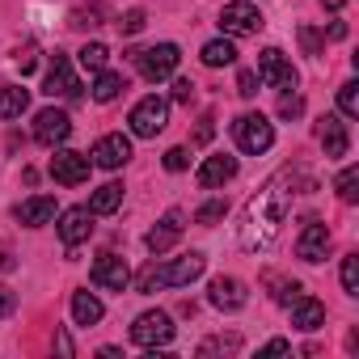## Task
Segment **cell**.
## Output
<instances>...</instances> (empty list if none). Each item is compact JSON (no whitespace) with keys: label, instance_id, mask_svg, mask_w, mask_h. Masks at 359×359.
I'll list each match as a JSON object with an SVG mask.
<instances>
[{"label":"cell","instance_id":"obj_15","mask_svg":"<svg viewBox=\"0 0 359 359\" xmlns=\"http://www.w3.org/2000/svg\"><path fill=\"white\" fill-rule=\"evenodd\" d=\"M89 233H93V212H89V208H68V212H60V241H64L68 250H76L81 241H89Z\"/></svg>","mask_w":359,"mask_h":359},{"label":"cell","instance_id":"obj_21","mask_svg":"<svg viewBox=\"0 0 359 359\" xmlns=\"http://www.w3.org/2000/svg\"><path fill=\"white\" fill-rule=\"evenodd\" d=\"M18 220H22L26 229H39V224H47V220H55V199H51V195L26 199V203L18 208Z\"/></svg>","mask_w":359,"mask_h":359},{"label":"cell","instance_id":"obj_19","mask_svg":"<svg viewBox=\"0 0 359 359\" xmlns=\"http://www.w3.org/2000/svg\"><path fill=\"white\" fill-rule=\"evenodd\" d=\"M317 140H321V148H325V156H346V148H351V135H346V123H342L338 114H325V118L317 123Z\"/></svg>","mask_w":359,"mask_h":359},{"label":"cell","instance_id":"obj_6","mask_svg":"<svg viewBox=\"0 0 359 359\" xmlns=\"http://www.w3.org/2000/svg\"><path fill=\"white\" fill-rule=\"evenodd\" d=\"M131 60H135V68H140L144 81H165V76H173L182 51H177L173 43H156V47H148V51H131Z\"/></svg>","mask_w":359,"mask_h":359},{"label":"cell","instance_id":"obj_27","mask_svg":"<svg viewBox=\"0 0 359 359\" xmlns=\"http://www.w3.org/2000/svg\"><path fill=\"white\" fill-rule=\"evenodd\" d=\"M110 64V51L102 47V43H85L81 47V68H89V72H102Z\"/></svg>","mask_w":359,"mask_h":359},{"label":"cell","instance_id":"obj_12","mask_svg":"<svg viewBox=\"0 0 359 359\" xmlns=\"http://www.w3.org/2000/svg\"><path fill=\"white\" fill-rule=\"evenodd\" d=\"M182 229H187V216L177 212V208H169L161 220H156V229L144 237V245L152 250V254H165V250H173L177 245V237H182Z\"/></svg>","mask_w":359,"mask_h":359},{"label":"cell","instance_id":"obj_28","mask_svg":"<svg viewBox=\"0 0 359 359\" xmlns=\"http://www.w3.org/2000/svg\"><path fill=\"white\" fill-rule=\"evenodd\" d=\"M334 187H338V199H342V203H355V199H359V191H355V187H359V169L346 165V169L338 173V182H334Z\"/></svg>","mask_w":359,"mask_h":359},{"label":"cell","instance_id":"obj_46","mask_svg":"<svg viewBox=\"0 0 359 359\" xmlns=\"http://www.w3.org/2000/svg\"><path fill=\"white\" fill-rule=\"evenodd\" d=\"M330 39H346V26L342 22H330Z\"/></svg>","mask_w":359,"mask_h":359},{"label":"cell","instance_id":"obj_22","mask_svg":"<svg viewBox=\"0 0 359 359\" xmlns=\"http://www.w3.org/2000/svg\"><path fill=\"white\" fill-rule=\"evenodd\" d=\"M102 300L93 296V292H72V321L76 325H97L102 321Z\"/></svg>","mask_w":359,"mask_h":359},{"label":"cell","instance_id":"obj_18","mask_svg":"<svg viewBox=\"0 0 359 359\" xmlns=\"http://www.w3.org/2000/svg\"><path fill=\"white\" fill-rule=\"evenodd\" d=\"M199 187L203 191H216V187H224V182H233V177H237V156H208L203 165H199Z\"/></svg>","mask_w":359,"mask_h":359},{"label":"cell","instance_id":"obj_10","mask_svg":"<svg viewBox=\"0 0 359 359\" xmlns=\"http://www.w3.org/2000/svg\"><path fill=\"white\" fill-rule=\"evenodd\" d=\"M43 93L47 97H81V81L72 76V64H68V55H60L55 51V60H51V68H47V81H43Z\"/></svg>","mask_w":359,"mask_h":359},{"label":"cell","instance_id":"obj_29","mask_svg":"<svg viewBox=\"0 0 359 359\" xmlns=\"http://www.w3.org/2000/svg\"><path fill=\"white\" fill-rule=\"evenodd\" d=\"M102 18H106L102 5H93V9L81 5V9H72V22H68V26H72V30H93V26H102Z\"/></svg>","mask_w":359,"mask_h":359},{"label":"cell","instance_id":"obj_47","mask_svg":"<svg viewBox=\"0 0 359 359\" xmlns=\"http://www.w3.org/2000/svg\"><path fill=\"white\" fill-rule=\"evenodd\" d=\"M342 5H346V0H321V9H330V13H338Z\"/></svg>","mask_w":359,"mask_h":359},{"label":"cell","instance_id":"obj_30","mask_svg":"<svg viewBox=\"0 0 359 359\" xmlns=\"http://www.w3.org/2000/svg\"><path fill=\"white\" fill-rule=\"evenodd\" d=\"M342 292L346 296H359V254H346L342 258Z\"/></svg>","mask_w":359,"mask_h":359},{"label":"cell","instance_id":"obj_1","mask_svg":"<svg viewBox=\"0 0 359 359\" xmlns=\"http://www.w3.org/2000/svg\"><path fill=\"white\" fill-rule=\"evenodd\" d=\"M309 187L313 182H309L300 169H279L271 182L245 203V212H241V245L250 254L271 250L275 237H279V229H283V220H287V212H292V199L300 191H309Z\"/></svg>","mask_w":359,"mask_h":359},{"label":"cell","instance_id":"obj_11","mask_svg":"<svg viewBox=\"0 0 359 359\" xmlns=\"http://www.w3.org/2000/svg\"><path fill=\"white\" fill-rule=\"evenodd\" d=\"M68 135H72V118H68L64 110H55V106L39 110V118H34V140H39V144H47V148H60Z\"/></svg>","mask_w":359,"mask_h":359},{"label":"cell","instance_id":"obj_4","mask_svg":"<svg viewBox=\"0 0 359 359\" xmlns=\"http://www.w3.org/2000/svg\"><path fill=\"white\" fill-rule=\"evenodd\" d=\"M131 342H135V346H148V351L169 346V342H173V317H169V313H161V309L140 313V317H135V325H131Z\"/></svg>","mask_w":359,"mask_h":359},{"label":"cell","instance_id":"obj_34","mask_svg":"<svg viewBox=\"0 0 359 359\" xmlns=\"http://www.w3.org/2000/svg\"><path fill=\"white\" fill-rule=\"evenodd\" d=\"M144 26H148V13H144V9H127V13H123V22H118V30H123V34H140Z\"/></svg>","mask_w":359,"mask_h":359},{"label":"cell","instance_id":"obj_38","mask_svg":"<svg viewBox=\"0 0 359 359\" xmlns=\"http://www.w3.org/2000/svg\"><path fill=\"white\" fill-rule=\"evenodd\" d=\"M187 165H191V152H187V148H169V152H165V169H169V173H182Z\"/></svg>","mask_w":359,"mask_h":359},{"label":"cell","instance_id":"obj_8","mask_svg":"<svg viewBox=\"0 0 359 359\" xmlns=\"http://www.w3.org/2000/svg\"><path fill=\"white\" fill-rule=\"evenodd\" d=\"M89 156L85 152H72V148H55V156H51V177L60 187H81V182H89Z\"/></svg>","mask_w":359,"mask_h":359},{"label":"cell","instance_id":"obj_33","mask_svg":"<svg viewBox=\"0 0 359 359\" xmlns=\"http://www.w3.org/2000/svg\"><path fill=\"white\" fill-rule=\"evenodd\" d=\"M216 351H241V334H229V338H208L199 346V355H216Z\"/></svg>","mask_w":359,"mask_h":359},{"label":"cell","instance_id":"obj_37","mask_svg":"<svg viewBox=\"0 0 359 359\" xmlns=\"http://www.w3.org/2000/svg\"><path fill=\"white\" fill-rule=\"evenodd\" d=\"M258 85H262L258 72H250V68L237 72V93H241V97H258Z\"/></svg>","mask_w":359,"mask_h":359},{"label":"cell","instance_id":"obj_36","mask_svg":"<svg viewBox=\"0 0 359 359\" xmlns=\"http://www.w3.org/2000/svg\"><path fill=\"white\" fill-rule=\"evenodd\" d=\"M296 296H304V287H300L296 279H275V300H279V304H292Z\"/></svg>","mask_w":359,"mask_h":359},{"label":"cell","instance_id":"obj_42","mask_svg":"<svg viewBox=\"0 0 359 359\" xmlns=\"http://www.w3.org/2000/svg\"><path fill=\"white\" fill-rule=\"evenodd\" d=\"M216 135V118L212 114H203V123H199V131H195V144H208Z\"/></svg>","mask_w":359,"mask_h":359},{"label":"cell","instance_id":"obj_43","mask_svg":"<svg viewBox=\"0 0 359 359\" xmlns=\"http://www.w3.org/2000/svg\"><path fill=\"white\" fill-rule=\"evenodd\" d=\"M191 93H195V85L182 76V81H173V102H191Z\"/></svg>","mask_w":359,"mask_h":359},{"label":"cell","instance_id":"obj_13","mask_svg":"<svg viewBox=\"0 0 359 359\" xmlns=\"http://www.w3.org/2000/svg\"><path fill=\"white\" fill-rule=\"evenodd\" d=\"M89 279H93L97 287H106V292H123V287L131 283V266H127L118 254H102V258L93 262Z\"/></svg>","mask_w":359,"mask_h":359},{"label":"cell","instance_id":"obj_5","mask_svg":"<svg viewBox=\"0 0 359 359\" xmlns=\"http://www.w3.org/2000/svg\"><path fill=\"white\" fill-rule=\"evenodd\" d=\"M131 131L140 135V140H152L156 131H165V123H169V102L165 97H156V93H148V97H140L135 106H131Z\"/></svg>","mask_w":359,"mask_h":359},{"label":"cell","instance_id":"obj_20","mask_svg":"<svg viewBox=\"0 0 359 359\" xmlns=\"http://www.w3.org/2000/svg\"><path fill=\"white\" fill-rule=\"evenodd\" d=\"M287 309H292V325H296V330H304V334H313V330H321V325H325V304H321V300H313V296H296Z\"/></svg>","mask_w":359,"mask_h":359},{"label":"cell","instance_id":"obj_35","mask_svg":"<svg viewBox=\"0 0 359 359\" xmlns=\"http://www.w3.org/2000/svg\"><path fill=\"white\" fill-rule=\"evenodd\" d=\"M13 64H18V72L26 76V72H34V64H39V47L34 43H26V47H18V55H13Z\"/></svg>","mask_w":359,"mask_h":359},{"label":"cell","instance_id":"obj_9","mask_svg":"<svg viewBox=\"0 0 359 359\" xmlns=\"http://www.w3.org/2000/svg\"><path fill=\"white\" fill-rule=\"evenodd\" d=\"M258 81L271 89H296V68L287 64V55L279 47H266L258 55Z\"/></svg>","mask_w":359,"mask_h":359},{"label":"cell","instance_id":"obj_44","mask_svg":"<svg viewBox=\"0 0 359 359\" xmlns=\"http://www.w3.org/2000/svg\"><path fill=\"white\" fill-rule=\"evenodd\" d=\"M287 351H292V342H287V338H271V342L262 346V355H287Z\"/></svg>","mask_w":359,"mask_h":359},{"label":"cell","instance_id":"obj_32","mask_svg":"<svg viewBox=\"0 0 359 359\" xmlns=\"http://www.w3.org/2000/svg\"><path fill=\"white\" fill-rule=\"evenodd\" d=\"M224 212H229V203H224V199H212V203H203V208L195 212V220H199V224H216V220H224Z\"/></svg>","mask_w":359,"mask_h":359},{"label":"cell","instance_id":"obj_16","mask_svg":"<svg viewBox=\"0 0 359 359\" xmlns=\"http://www.w3.org/2000/svg\"><path fill=\"white\" fill-rule=\"evenodd\" d=\"M325 254H330V229H325L321 220H309V224L300 229V237H296V258L321 262Z\"/></svg>","mask_w":359,"mask_h":359},{"label":"cell","instance_id":"obj_31","mask_svg":"<svg viewBox=\"0 0 359 359\" xmlns=\"http://www.w3.org/2000/svg\"><path fill=\"white\" fill-rule=\"evenodd\" d=\"M338 110H342L346 118L359 114V85H355V81H346V85L338 89Z\"/></svg>","mask_w":359,"mask_h":359},{"label":"cell","instance_id":"obj_2","mask_svg":"<svg viewBox=\"0 0 359 359\" xmlns=\"http://www.w3.org/2000/svg\"><path fill=\"white\" fill-rule=\"evenodd\" d=\"M203 266H208V258L203 254H182V258H173V262H165V266H148V271H140V279H135V287L140 292H152V287H187L191 279H199L203 275Z\"/></svg>","mask_w":359,"mask_h":359},{"label":"cell","instance_id":"obj_26","mask_svg":"<svg viewBox=\"0 0 359 359\" xmlns=\"http://www.w3.org/2000/svg\"><path fill=\"white\" fill-rule=\"evenodd\" d=\"M199 60H203L208 68H224V64H233V60H237V47H233L229 39H216V43H208V47L199 51Z\"/></svg>","mask_w":359,"mask_h":359},{"label":"cell","instance_id":"obj_3","mask_svg":"<svg viewBox=\"0 0 359 359\" xmlns=\"http://www.w3.org/2000/svg\"><path fill=\"white\" fill-rule=\"evenodd\" d=\"M233 140H237V148L241 152H250V156H258V152H266L271 144H275V127H271V118L266 114H241L237 123H233Z\"/></svg>","mask_w":359,"mask_h":359},{"label":"cell","instance_id":"obj_24","mask_svg":"<svg viewBox=\"0 0 359 359\" xmlns=\"http://www.w3.org/2000/svg\"><path fill=\"white\" fill-rule=\"evenodd\" d=\"M26 106H30V89H22V85L0 89V118H18V114H26Z\"/></svg>","mask_w":359,"mask_h":359},{"label":"cell","instance_id":"obj_39","mask_svg":"<svg viewBox=\"0 0 359 359\" xmlns=\"http://www.w3.org/2000/svg\"><path fill=\"white\" fill-rule=\"evenodd\" d=\"M296 34H300V47H304L309 55H321V34H317L313 26H300Z\"/></svg>","mask_w":359,"mask_h":359},{"label":"cell","instance_id":"obj_45","mask_svg":"<svg viewBox=\"0 0 359 359\" xmlns=\"http://www.w3.org/2000/svg\"><path fill=\"white\" fill-rule=\"evenodd\" d=\"M55 346H60V351H64V355H72V338H68V334H64V330H60V334H55Z\"/></svg>","mask_w":359,"mask_h":359},{"label":"cell","instance_id":"obj_25","mask_svg":"<svg viewBox=\"0 0 359 359\" xmlns=\"http://www.w3.org/2000/svg\"><path fill=\"white\" fill-rule=\"evenodd\" d=\"M118 203H123V187H118V182H106V187L93 191L89 212H93V216H110V212H118Z\"/></svg>","mask_w":359,"mask_h":359},{"label":"cell","instance_id":"obj_7","mask_svg":"<svg viewBox=\"0 0 359 359\" xmlns=\"http://www.w3.org/2000/svg\"><path fill=\"white\" fill-rule=\"evenodd\" d=\"M262 26H266V22H262L258 5H250V0H233V5H224V13H220V30L233 34V39H241V34H258Z\"/></svg>","mask_w":359,"mask_h":359},{"label":"cell","instance_id":"obj_14","mask_svg":"<svg viewBox=\"0 0 359 359\" xmlns=\"http://www.w3.org/2000/svg\"><path fill=\"white\" fill-rule=\"evenodd\" d=\"M93 165H102V169H123L127 161H131V140L123 135V131H114V135H102L97 144H93Z\"/></svg>","mask_w":359,"mask_h":359},{"label":"cell","instance_id":"obj_17","mask_svg":"<svg viewBox=\"0 0 359 359\" xmlns=\"http://www.w3.org/2000/svg\"><path fill=\"white\" fill-rule=\"evenodd\" d=\"M208 300H212L216 309H224V313H237V309L250 300V292H245V283H241V279H229V275H220V279H212V287H208Z\"/></svg>","mask_w":359,"mask_h":359},{"label":"cell","instance_id":"obj_41","mask_svg":"<svg viewBox=\"0 0 359 359\" xmlns=\"http://www.w3.org/2000/svg\"><path fill=\"white\" fill-rule=\"evenodd\" d=\"M18 309V292L13 287H5V283H0V317H9Z\"/></svg>","mask_w":359,"mask_h":359},{"label":"cell","instance_id":"obj_40","mask_svg":"<svg viewBox=\"0 0 359 359\" xmlns=\"http://www.w3.org/2000/svg\"><path fill=\"white\" fill-rule=\"evenodd\" d=\"M300 114H304V97L287 93V97L279 102V118H300Z\"/></svg>","mask_w":359,"mask_h":359},{"label":"cell","instance_id":"obj_23","mask_svg":"<svg viewBox=\"0 0 359 359\" xmlns=\"http://www.w3.org/2000/svg\"><path fill=\"white\" fill-rule=\"evenodd\" d=\"M123 89H127V81H123L118 72H110V68L93 72V89H89V93H93V102H102V106H106V102H114Z\"/></svg>","mask_w":359,"mask_h":359}]
</instances>
